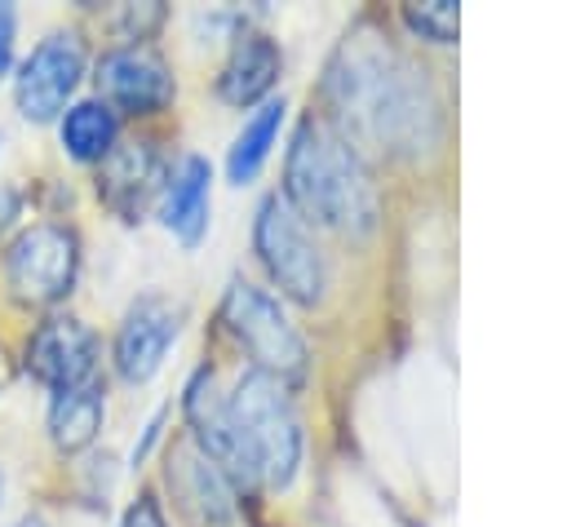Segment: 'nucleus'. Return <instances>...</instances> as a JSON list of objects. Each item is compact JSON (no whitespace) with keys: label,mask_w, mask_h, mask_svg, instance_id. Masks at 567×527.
<instances>
[{"label":"nucleus","mask_w":567,"mask_h":527,"mask_svg":"<svg viewBox=\"0 0 567 527\" xmlns=\"http://www.w3.org/2000/svg\"><path fill=\"white\" fill-rule=\"evenodd\" d=\"M208 182L213 168L199 155H186L164 190V226L182 239V244H199V235L208 230Z\"/></svg>","instance_id":"14"},{"label":"nucleus","mask_w":567,"mask_h":527,"mask_svg":"<svg viewBox=\"0 0 567 527\" xmlns=\"http://www.w3.org/2000/svg\"><path fill=\"white\" fill-rule=\"evenodd\" d=\"M84 75V44L75 31H53L35 44V53L22 62L18 80H13V97H18V111L35 124H49L66 97L75 93Z\"/></svg>","instance_id":"7"},{"label":"nucleus","mask_w":567,"mask_h":527,"mask_svg":"<svg viewBox=\"0 0 567 527\" xmlns=\"http://www.w3.org/2000/svg\"><path fill=\"white\" fill-rule=\"evenodd\" d=\"M328 124L368 159H416L443 137V102L421 62L385 35L350 31L323 71Z\"/></svg>","instance_id":"1"},{"label":"nucleus","mask_w":567,"mask_h":527,"mask_svg":"<svg viewBox=\"0 0 567 527\" xmlns=\"http://www.w3.org/2000/svg\"><path fill=\"white\" fill-rule=\"evenodd\" d=\"M252 244L257 257L266 266V275L275 279V288L301 306H315L328 288V257L315 244L310 226L288 208L284 195H270L257 208V226H252Z\"/></svg>","instance_id":"4"},{"label":"nucleus","mask_w":567,"mask_h":527,"mask_svg":"<svg viewBox=\"0 0 567 527\" xmlns=\"http://www.w3.org/2000/svg\"><path fill=\"white\" fill-rule=\"evenodd\" d=\"M124 527H164V514H159V505H155L151 496H142V500L124 514Z\"/></svg>","instance_id":"20"},{"label":"nucleus","mask_w":567,"mask_h":527,"mask_svg":"<svg viewBox=\"0 0 567 527\" xmlns=\"http://www.w3.org/2000/svg\"><path fill=\"white\" fill-rule=\"evenodd\" d=\"M221 319H226V328L239 337V345L252 354V363L261 372H270L279 381L306 372V341H301V332L288 323L279 301L270 292H261L257 283L235 279L226 288Z\"/></svg>","instance_id":"5"},{"label":"nucleus","mask_w":567,"mask_h":527,"mask_svg":"<svg viewBox=\"0 0 567 527\" xmlns=\"http://www.w3.org/2000/svg\"><path fill=\"white\" fill-rule=\"evenodd\" d=\"M13 527H49V523H44V518H40V514H27V518H18V523H13Z\"/></svg>","instance_id":"21"},{"label":"nucleus","mask_w":567,"mask_h":527,"mask_svg":"<svg viewBox=\"0 0 567 527\" xmlns=\"http://www.w3.org/2000/svg\"><path fill=\"white\" fill-rule=\"evenodd\" d=\"M115 133H120L115 111L102 97H84V102L66 106V115H62V146L80 164H102L106 151L115 146Z\"/></svg>","instance_id":"16"},{"label":"nucleus","mask_w":567,"mask_h":527,"mask_svg":"<svg viewBox=\"0 0 567 527\" xmlns=\"http://www.w3.org/2000/svg\"><path fill=\"white\" fill-rule=\"evenodd\" d=\"M80 270V239L58 221H35L4 252V283L22 306H53L71 292Z\"/></svg>","instance_id":"6"},{"label":"nucleus","mask_w":567,"mask_h":527,"mask_svg":"<svg viewBox=\"0 0 567 527\" xmlns=\"http://www.w3.org/2000/svg\"><path fill=\"white\" fill-rule=\"evenodd\" d=\"M226 421L235 434V452L248 487L284 492L301 465V416L279 376L252 368L226 394Z\"/></svg>","instance_id":"3"},{"label":"nucleus","mask_w":567,"mask_h":527,"mask_svg":"<svg viewBox=\"0 0 567 527\" xmlns=\"http://www.w3.org/2000/svg\"><path fill=\"white\" fill-rule=\"evenodd\" d=\"M0 492H4V474H0Z\"/></svg>","instance_id":"22"},{"label":"nucleus","mask_w":567,"mask_h":527,"mask_svg":"<svg viewBox=\"0 0 567 527\" xmlns=\"http://www.w3.org/2000/svg\"><path fill=\"white\" fill-rule=\"evenodd\" d=\"M279 66H284V58H279L275 40L261 35V31H244L230 44V58H226V66L217 75V89H221V97L230 106H252L275 89Z\"/></svg>","instance_id":"12"},{"label":"nucleus","mask_w":567,"mask_h":527,"mask_svg":"<svg viewBox=\"0 0 567 527\" xmlns=\"http://www.w3.org/2000/svg\"><path fill=\"white\" fill-rule=\"evenodd\" d=\"M284 199L306 226L315 221L350 239L377 230V217H381V199L368 164L350 151V142L323 115H306L292 137V151L284 164Z\"/></svg>","instance_id":"2"},{"label":"nucleus","mask_w":567,"mask_h":527,"mask_svg":"<svg viewBox=\"0 0 567 527\" xmlns=\"http://www.w3.org/2000/svg\"><path fill=\"white\" fill-rule=\"evenodd\" d=\"M97 89H102L106 106L115 102L128 115H155L173 102V75L164 66V58L146 44L111 49L97 62Z\"/></svg>","instance_id":"9"},{"label":"nucleus","mask_w":567,"mask_h":527,"mask_svg":"<svg viewBox=\"0 0 567 527\" xmlns=\"http://www.w3.org/2000/svg\"><path fill=\"white\" fill-rule=\"evenodd\" d=\"M159 186H164V159L146 137L115 142L106 151V159L97 164V195L124 221H137L151 208V199L159 195Z\"/></svg>","instance_id":"11"},{"label":"nucleus","mask_w":567,"mask_h":527,"mask_svg":"<svg viewBox=\"0 0 567 527\" xmlns=\"http://www.w3.org/2000/svg\"><path fill=\"white\" fill-rule=\"evenodd\" d=\"M102 390L93 385H75V390H58L49 403V438L58 452H80L97 438L102 430Z\"/></svg>","instance_id":"15"},{"label":"nucleus","mask_w":567,"mask_h":527,"mask_svg":"<svg viewBox=\"0 0 567 527\" xmlns=\"http://www.w3.org/2000/svg\"><path fill=\"white\" fill-rule=\"evenodd\" d=\"M93 363H97V337L89 323L80 319H49L31 332L27 341V372L49 385L53 394L58 390H75V385H89L93 376Z\"/></svg>","instance_id":"8"},{"label":"nucleus","mask_w":567,"mask_h":527,"mask_svg":"<svg viewBox=\"0 0 567 527\" xmlns=\"http://www.w3.org/2000/svg\"><path fill=\"white\" fill-rule=\"evenodd\" d=\"M13 27H18L13 9L0 4V80L9 75V62H13Z\"/></svg>","instance_id":"19"},{"label":"nucleus","mask_w":567,"mask_h":527,"mask_svg":"<svg viewBox=\"0 0 567 527\" xmlns=\"http://www.w3.org/2000/svg\"><path fill=\"white\" fill-rule=\"evenodd\" d=\"M284 111H288L284 97H266V102L244 120V128H239V137H235V146H230V155H226V173H230L235 186H244V182H252V177L261 173V164H266V155H270L275 137H279Z\"/></svg>","instance_id":"17"},{"label":"nucleus","mask_w":567,"mask_h":527,"mask_svg":"<svg viewBox=\"0 0 567 527\" xmlns=\"http://www.w3.org/2000/svg\"><path fill=\"white\" fill-rule=\"evenodd\" d=\"M182 332V310L164 297H142L128 306L115 332V372L124 381H151Z\"/></svg>","instance_id":"10"},{"label":"nucleus","mask_w":567,"mask_h":527,"mask_svg":"<svg viewBox=\"0 0 567 527\" xmlns=\"http://www.w3.org/2000/svg\"><path fill=\"white\" fill-rule=\"evenodd\" d=\"M168 483L177 487L182 505L190 514H204L208 523H226L235 514V487L226 474L199 452V447H177L168 461Z\"/></svg>","instance_id":"13"},{"label":"nucleus","mask_w":567,"mask_h":527,"mask_svg":"<svg viewBox=\"0 0 567 527\" xmlns=\"http://www.w3.org/2000/svg\"><path fill=\"white\" fill-rule=\"evenodd\" d=\"M403 22L416 35L434 40V44H452L456 40V22H461V9L452 0H425V4H408L403 9Z\"/></svg>","instance_id":"18"}]
</instances>
